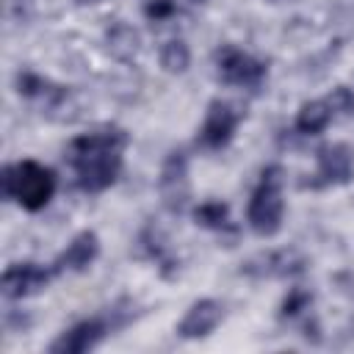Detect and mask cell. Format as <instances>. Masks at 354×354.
<instances>
[{
    "label": "cell",
    "mask_w": 354,
    "mask_h": 354,
    "mask_svg": "<svg viewBox=\"0 0 354 354\" xmlns=\"http://www.w3.org/2000/svg\"><path fill=\"white\" fill-rule=\"evenodd\" d=\"M124 147H127V133L119 127H102L72 138L64 149V158L75 169L77 188L86 194H100L111 188L122 171Z\"/></svg>",
    "instance_id": "cell-1"
},
{
    "label": "cell",
    "mask_w": 354,
    "mask_h": 354,
    "mask_svg": "<svg viewBox=\"0 0 354 354\" xmlns=\"http://www.w3.org/2000/svg\"><path fill=\"white\" fill-rule=\"evenodd\" d=\"M3 196L14 199L19 207L36 213L41 207H47V202L55 194V174L53 169L36 163V160H19V163H8L3 169Z\"/></svg>",
    "instance_id": "cell-2"
},
{
    "label": "cell",
    "mask_w": 354,
    "mask_h": 354,
    "mask_svg": "<svg viewBox=\"0 0 354 354\" xmlns=\"http://www.w3.org/2000/svg\"><path fill=\"white\" fill-rule=\"evenodd\" d=\"M282 183L285 171L282 166H266L260 171V183L249 196L246 207V224L260 238H274L282 230L285 216V199H282Z\"/></svg>",
    "instance_id": "cell-3"
},
{
    "label": "cell",
    "mask_w": 354,
    "mask_h": 354,
    "mask_svg": "<svg viewBox=\"0 0 354 354\" xmlns=\"http://www.w3.org/2000/svg\"><path fill=\"white\" fill-rule=\"evenodd\" d=\"M158 191L163 199V207L174 216L185 213L191 202V177H188V155L183 149H171L160 166Z\"/></svg>",
    "instance_id": "cell-4"
},
{
    "label": "cell",
    "mask_w": 354,
    "mask_h": 354,
    "mask_svg": "<svg viewBox=\"0 0 354 354\" xmlns=\"http://www.w3.org/2000/svg\"><path fill=\"white\" fill-rule=\"evenodd\" d=\"M216 72H218V77H221L224 83H230V86L257 88V86L266 80L268 66H266L260 58L243 53L241 47L224 44V47L216 50Z\"/></svg>",
    "instance_id": "cell-5"
},
{
    "label": "cell",
    "mask_w": 354,
    "mask_h": 354,
    "mask_svg": "<svg viewBox=\"0 0 354 354\" xmlns=\"http://www.w3.org/2000/svg\"><path fill=\"white\" fill-rule=\"evenodd\" d=\"M318 171L310 183L313 188H329V185H346L354 177V149L343 141H332L315 149Z\"/></svg>",
    "instance_id": "cell-6"
},
{
    "label": "cell",
    "mask_w": 354,
    "mask_h": 354,
    "mask_svg": "<svg viewBox=\"0 0 354 354\" xmlns=\"http://www.w3.org/2000/svg\"><path fill=\"white\" fill-rule=\"evenodd\" d=\"M113 329V324L105 315H94V318H83L77 324H72L69 329H64L53 343L50 351L53 354H83L91 351L102 343V337Z\"/></svg>",
    "instance_id": "cell-7"
},
{
    "label": "cell",
    "mask_w": 354,
    "mask_h": 354,
    "mask_svg": "<svg viewBox=\"0 0 354 354\" xmlns=\"http://www.w3.org/2000/svg\"><path fill=\"white\" fill-rule=\"evenodd\" d=\"M238 113L230 102L224 100H213L207 105V113H205V122L199 127V144L205 149H224L232 136H235V127H238Z\"/></svg>",
    "instance_id": "cell-8"
},
{
    "label": "cell",
    "mask_w": 354,
    "mask_h": 354,
    "mask_svg": "<svg viewBox=\"0 0 354 354\" xmlns=\"http://www.w3.org/2000/svg\"><path fill=\"white\" fill-rule=\"evenodd\" d=\"M55 271L53 268H44L39 263H14L3 271V296L6 299H25V296H33L39 290L47 288L50 277Z\"/></svg>",
    "instance_id": "cell-9"
},
{
    "label": "cell",
    "mask_w": 354,
    "mask_h": 354,
    "mask_svg": "<svg viewBox=\"0 0 354 354\" xmlns=\"http://www.w3.org/2000/svg\"><path fill=\"white\" fill-rule=\"evenodd\" d=\"M224 318V304L216 301V299H196L185 315L180 318L177 324V335L183 340H199V337H207Z\"/></svg>",
    "instance_id": "cell-10"
},
{
    "label": "cell",
    "mask_w": 354,
    "mask_h": 354,
    "mask_svg": "<svg viewBox=\"0 0 354 354\" xmlns=\"http://www.w3.org/2000/svg\"><path fill=\"white\" fill-rule=\"evenodd\" d=\"M97 257H100V238H97V232L83 230V232H77L66 243V249L53 260L50 268L55 274H64V271H86Z\"/></svg>",
    "instance_id": "cell-11"
},
{
    "label": "cell",
    "mask_w": 354,
    "mask_h": 354,
    "mask_svg": "<svg viewBox=\"0 0 354 354\" xmlns=\"http://www.w3.org/2000/svg\"><path fill=\"white\" fill-rule=\"evenodd\" d=\"M17 94L25 97V100H39L44 108H55L66 100V88L30 72V69H22L17 72Z\"/></svg>",
    "instance_id": "cell-12"
},
{
    "label": "cell",
    "mask_w": 354,
    "mask_h": 354,
    "mask_svg": "<svg viewBox=\"0 0 354 354\" xmlns=\"http://www.w3.org/2000/svg\"><path fill=\"white\" fill-rule=\"evenodd\" d=\"M254 260L260 266H254V263L246 266V274H254V277H293V274L304 271V260L293 249L268 252V254H260Z\"/></svg>",
    "instance_id": "cell-13"
},
{
    "label": "cell",
    "mask_w": 354,
    "mask_h": 354,
    "mask_svg": "<svg viewBox=\"0 0 354 354\" xmlns=\"http://www.w3.org/2000/svg\"><path fill=\"white\" fill-rule=\"evenodd\" d=\"M105 44H108V53L119 61H133L138 47H141V39H138V30L127 22H113L108 30H105Z\"/></svg>",
    "instance_id": "cell-14"
},
{
    "label": "cell",
    "mask_w": 354,
    "mask_h": 354,
    "mask_svg": "<svg viewBox=\"0 0 354 354\" xmlns=\"http://www.w3.org/2000/svg\"><path fill=\"white\" fill-rule=\"evenodd\" d=\"M332 119H335V113H332L326 100H310L296 113V130L301 136H318V133H324L329 127Z\"/></svg>",
    "instance_id": "cell-15"
},
{
    "label": "cell",
    "mask_w": 354,
    "mask_h": 354,
    "mask_svg": "<svg viewBox=\"0 0 354 354\" xmlns=\"http://www.w3.org/2000/svg\"><path fill=\"white\" fill-rule=\"evenodd\" d=\"M188 64H191V50H188V44L183 39H171V41H166L160 47V66H163V72L183 75L188 69Z\"/></svg>",
    "instance_id": "cell-16"
},
{
    "label": "cell",
    "mask_w": 354,
    "mask_h": 354,
    "mask_svg": "<svg viewBox=\"0 0 354 354\" xmlns=\"http://www.w3.org/2000/svg\"><path fill=\"white\" fill-rule=\"evenodd\" d=\"M194 221L207 230H224L230 224V207L221 199H207L194 207Z\"/></svg>",
    "instance_id": "cell-17"
},
{
    "label": "cell",
    "mask_w": 354,
    "mask_h": 354,
    "mask_svg": "<svg viewBox=\"0 0 354 354\" xmlns=\"http://www.w3.org/2000/svg\"><path fill=\"white\" fill-rule=\"evenodd\" d=\"M310 304H313V293H310L307 288H290L288 296L282 299L279 315H282V318H296V315H301L304 310H310Z\"/></svg>",
    "instance_id": "cell-18"
},
{
    "label": "cell",
    "mask_w": 354,
    "mask_h": 354,
    "mask_svg": "<svg viewBox=\"0 0 354 354\" xmlns=\"http://www.w3.org/2000/svg\"><path fill=\"white\" fill-rule=\"evenodd\" d=\"M329 108L335 116H354V91L346 88V86H337L332 88V94L326 97Z\"/></svg>",
    "instance_id": "cell-19"
},
{
    "label": "cell",
    "mask_w": 354,
    "mask_h": 354,
    "mask_svg": "<svg viewBox=\"0 0 354 354\" xmlns=\"http://www.w3.org/2000/svg\"><path fill=\"white\" fill-rule=\"evenodd\" d=\"M174 14V3L171 0H147L144 3V17L149 22H166Z\"/></svg>",
    "instance_id": "cell-20"
},
{
    "label": "cell",
    "mask_w": 354,
    "mask_h": 354,
    "mask_svg": "<svg viewBox=\"0 0 354 354\" xmlns=\"http://www.w3.org/2000/svg\"><path fill=\"white\" fill-rule=\"evenodd\" d=\"M191 3H205V0H191Z\"/></svg>",
    "instance_id": "cell-21"
},
{
    "label": "cell",
    "mask_w": 354,
    "mask_h": 354,
    "mask_svg": "<svg viewBox=\"0 0 354 354\" xmlns=\"http://www.w3.org/2000/svg\"><path fill=\"white\" fill-rule=\"evenodd\" d=\"M271 3H277V0H271Z\"/></svg>",
    "instance_id": "cell-22"
}]
</instances>
